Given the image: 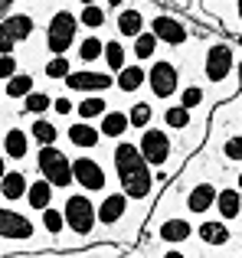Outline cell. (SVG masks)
Masks as SVG:
<instances>
[{
  "mask_svg": "<svg viewBox=\"0 0 242 258\" xmlns=\"http://www.w3.org/2000/svg\"><path fill=\"white\" fill-rule=\"evenodd\" d=\"M164 124L173 127V131H180V127H190V108L184 105H170L164 111Z\"/></svg>",
  "mask_w": 242,
  "mask_h": 258,
  "instance_id": "83f0119b",
  "label": "cell"
},
{
  "mask_svg": "<svg viewBox=\"0 0 242 258\" xmlns=\"http://www.w3.org/2000/svg\"><path fill=\"white\" fill-rule=\"evenodd\" d=\"M239 189H242V173H239Z\"/></svg>",
  "mask_w": 242,
  "mask_h": 258,
  "instance_id": "bcb514c9",
  "label": "cell"
},
{
  "mask_svg": "<svg viewBox=\"0 0 242 258\" xmlns=\"http://www.w3.org/2000/svg\"><path fill=\"white\" fill-rule=\"evenodd\" d=\"M151 33L157 36V43H170V46H184L187 43V26L173 17H154Z\"/></svg>",
  "mask_w": 242,
  "mask_h": 258,
  "instance_id": "30bf717a",
  "label": "cell"
},
{
  "mask_svg": "<svg viewBox=\"0 0 242 258\" xmlns=\"http://www.w3.org/2000/svg\"><path fill=\"white\" fill-rule=\"evenodd\" d=\"M36 235L33 222L17 209H0V239H17V242H30Z\"/></svg>",
  "mask_w": 242,
  "mask_h": 258,
  "instance_id": "9c48e42d",
  "label": "cell"
},
{
  "mask_svg": "<svg viewBox=\"0 0 242 258\" xmlns=\"http://www.w3.org/2000/svg\"><path fill=\"white\" fill-rule=\"evenodd\" d=\"M216 213L223 216V222L236 219V216L242 213V196H239L236 186H226V189H219V193H216Z\"/></svg>",
  "mask_w": 242,
  "mask_h": 258,
  "instance_id": "5bb4252c",
  "label": "cell"
},
{
  "mask_svg": "<svg viewBox=\"0 0 242 258\" xmlns=\"http://www.w3.org/2000/svg\"><path fill=\"white\" fill-rule=\"evenodd\" d=\"M79 23L89 26V30H98V26H105V10L102 7H82V13H79Z\"/></svg>",
  "mask_w": 242,
  "mask_h": 258,
  "instance_id": "e575fe53",
  "label": "cell"
},
{
  "mask_svg": "<svg viewBox=\"0 0 242 258\" xmlns=\"http://www.w3.org/2000/svg\"><path fill=\"white\" fill-rule=\"evenodd\" d=\"M125 46L121 43H105V62H108V69L111 72H121L125 69Z\"/></svg>",
  "mask_w": 242,
  "mask_h": 258,
  "instance_id": "d6a6232c",
  "label": "cell"
},
{
  "mask_svg": "<svg viewBox=\"0 0 242 258\" xmlns=\"http://www.w3.org/2000/svg\"><path fill=\"white\" fill-rule=\"evenodd\" d=\"M72 180H76L85 193H98V189H105L108 176H105V167L98 164V160L76 157V160H72Z\"/></svg>",
  "mask_w": 242,
  "mask_h": 258,
  "instance_id": "52a82bcc",
  "label": "cell"
},
{
  "mask_svg": "<svg viewBox=\"0 0 242 258\" xmlns=\"http://www.w3.org/2000/svg\"><path fill=\"white\" fill-rule=\"evenodd\" d=\"M147 82H151V92L157 95V98H170L173 92L180 88V72L173 62H154L151 72H147Z\"/></svg>",
  "mask_w": 242,
  "mask_h": 258,
  "instance_id": "ba28073f",
  "label": "cell"
},
{
  "mask_svg": "<svg viewBox=\"0 0 242 258\" xmlns=\"http://www.w3.org/2000/svg\"><path fill=\"white\" fill-rule=\"evenodd\" d=\"M154 52H157V36H154V33H141V36L134 39V56L138 59H151Z\"/></svg>",
  "mask_w": 242,
  "mask_h": 258,
  "instance_id": "836d02e7",
  "label": "cell"
},
{
  "mask_svg": "<svg viewBox=\"0 0 242 258\" xmlns=\"http://www.w3.org/2000/svg\"><path fill=\"white\" fill-rule=\"evenodd\" d=\"M190 235H193V226L187 219H167L164 226H160V239L170 242V245L173 242H187Z\"/></svg>",
  "mask_w": 242,
  "mask_h": 258,
  "instance_id": "ffe728a7",
  "label": "cell"
},
{
  "mask_svg": "<svg viewBox=\"0 0 242 258\" xmlns=\"http://www.w3.org/2000/svg\"><path fill=\"white\" fill-rule=\"evenodd\" d=\"M239 258H242V255H239Z\"/></svg>",
  "mask_w": 242,
  "mask_h": 258,
  "instance_id": "c3c4849f",
  "label": "cell"
},
{
  "mask_svg": "<svg viewBox=\"0 0 242 258\" xmlns=\"http://www.w3.org/2000/svg\"><path fill=\"white\" fill-rule=\"evenodd\" d=\"M26 189H30V183H26V176L20 170L4 173V180H0V193H4V200H23Z\"/></svg>",
  "mask_w": 242,
  "mask_h": 258,
  "instance_id": "9a60e30c",
  "label": "cell"
},
{
  "mask_svg": "<svg viewBox=\"0 0 242 258\" xmlns=\"http://www.w3.org/2000/svg\"><path fill=\"white\" fill-rule=\"evenodd\" d=\"M10 98H26V95L33 92V76H26V72H17L13 79H7V88H4Z\"/></svg>",
  "mask_w": 242,
  "mask_h": 258,
  "instance_id": "4316f807",
  "label": "cell"
},
{
  "mask_svg": "<svg viewBox=\"0 0 242 258\" xmlns=\"http://www.w3.org/2000/svg\"><path fill=\"white\" fill-rule=\"evenodd\" d=\"M4 23L10 26V33L17 36V43L30 39V36H33V30H36V26H33V17H26V13H13V17H7Z\"/></svg>",
  "mask_w": 242,
  "mask_h": 258,
  "instance_id": "d4e9b609",
  "label": "cell"
},
{
  "mask_svg": "<svg viewBox=\"0 0 242 258\" xmlns=\"http://www.w3.org/2000/svg\"><path fill=\"white\" fill-rule=\"evenodd\" d=\"M66 85L72 92H105V88L115 85V79L105 76V72H69Z\"/></svg>",
  "mask_w": 242,
  "mask_h": 258,
  "instance_id": "8fae6325",
  "label": "cell"
},
{
  "mask_svg": "<svg viewBox=\"0 0 242 258\" xmlns=\"http://www.w3.org/2000/svg\"><path fill=\"white\" fill-rule=\"evenodd\" d=\"M164 258H184V255H180V252H167Z\"/></svg>",
  "mask_w": 242,
  "mask_h": 258,
  "instance_id": "7bdbcfd3",
  "label": "cell"
},
{
  "mask_svg": "<svg viewBox=\"0 0 242 258\" xmlns=\"http://www.w3.org/2000/svg\"><path fill=\"white\" fill-rule=\"evenodd\" d=\"M43 226L49 235H59L66 229V216L59 213V209H43Z\"/></svg>",
  "mask_w": 242,
  "mask_h": 258,
  "instance_id": "d590c367",
  "label": "cell"
},
{
  "mask_svg": "<svg viewBox=\"0 0 242 258\" xmlns=\"http://www.w3.org/2000/svg\"><path fill=\"white\" fill-rule=\"evenodd\" d=\"M144 82H147V72L141 69V66H125V69H121V76L115 79V85L121 88V92H138Z\"/></svg>",
  "mask_w": 242,
  "mask_h": 258,
  "instance_id": "cb8c5ba5",
  "label": "cell"
},
{
  "mask_svg": "<svg viewBox=\"0 0 242 258\" xmlns=\"http://www.w3.org/2000/svg\"><path fill=\"white\" fill-rule=\"evenodd\" d=\"M229 235L232 232L226 222H200V242H206V245H226Z\"/></svg>",
  "mask_w": 242,
  "mask_h": 258,
  "instance_id": "ac0fdd59",
  "label": "cell"
},
{
  "mask_svg": "<svg viewBox=\"0 0 242 258\" xmlns=\"http://www.w3.org/2000/svg\"><path fill=\"white\" fill-rule=\"evenodd\" d=\"M76 33H79V20L72 17L69 10H59L56 17L49 20V26H46V49H49L52 56H66L69 46L76 43Z\"/></svg>",
  "mask_w": 242,
  "mask_h": 258,
  "instance_id": "3957f363",
  "label": "cell"
},
{
  "mask_svg": "<svg viewBox=\"0 0 242 258\" xmlns=\"http://www.w3.org/2000/svg\"><path fill=\"white\" fill-rule=\"evenodd\" d=\"M26 200H30V206L39 209V213H43V209H49V203H52V183L39 176L36 183H30V189H26Z\"/></svg>",
  "mask_w": 242,
  "mask_h": 258,
  "instance_id": "2e32d148",
  "label": "cell"
},
{
  "mask_svg": "<svg viewBox=\"0 0 242 258\" xmlns=\"http://www.w3.org/2000/svg\"><path fill=\"white\" fill-rule=\"evenodd\" d=\"M46 79H59V82H66L69 79V72H72V66H69V59L66 56H52L49 62H46Z\"/></svg>",
  "mask_w": 242,
  "mask_h": 258,
  "instance_id": "4dcf8cb0",
  "label": "cell"
},
{
  "mask_svg": "<svg viewBox=\"0 0 242 258\" xmlns=\"http://www.w3.org/2000/svg\"><path fill=\"white\" fill-rule=\"evenodd\" d=\"M138 151L147 164H167V157H170V134L160 131V127H144Z\"/></svg>",
  "mask_w": 242,
  "mask_h": 258,
  "instance_id": "8992f818",
  "label": "cell"
},
{
  "mask_svg": "<svg viewBox=\"0 0 242 258\" xmlns=\"http://www.w3.org/2000/svg\"><path fill=\"white\" fill-rule=\"evenodd\" d=\"M30 131H33V138L39 141V147H56V138H59V127H56V124H49V121L36 118Z\"/></svg>",
  "mask_w": 242,
  "mask_h": 258,
  "instance_id": "484cf974",
  "label": "cell"
},
{
  "mask_svg": "<svg viewBox=\"0 0 242 258\" xmlns=\"http://www.w3.org/2000/svg\"><path fill=\"white\" fill-rule=\"evenodd\" d=\"M79 4H82V7H92V4H95V0H79Z\"/></svg>",
  "mask_w": 242,
  "mask_h": 258,
  "instance_id": "ee69618b",
  "label": "cell"
},
{
  "mask_svg": "<svg viewBox=\"0 0 242 258\" xmlns=\"http://www.w3.org/2000/svg\"><path fill=\"white\" fill-rule=\"evenodd\" d=\"M69 141H72L76 147H98L102 131H95L89 121H82V124H72V127H69Z\"/></svg>",
  "mask_w": 242,
  "mask_h": 258,
  "instance_id": "d6986e66",
  "label": "cell"
},
{
  "mask_svg": "<svg viewBox=\"0 0 242 258\" xmlns=\"http://www.w3.org/2000/svg\"><path fill=\"white\" fill-rule=\"evenodd\" d=\"M98 56H105V43L98 36H89V39H82V46H79V59L82 62H95Z\"/></svg>",
  "mask_w": 242,
  "mask_h": 258,
  "instance_id": "f1b7e54d",
  "label": "cell"
},
{
  "mask_svg": "<svg viewBox=\"0 0 242 258\" xmlns=\"http://www.w3.org/2000/svg\"><path fill=\"white\" fill-rule=\"evenodd\" d=\"M4 151H7V157L23 160V157H26V151H30L26 131H20V127H10V131H7V141H4Z\"/></svg>",
  "mask_w": 242,
  "mask_h": 258,
  "instance_id": "7402d4cb",
  "label": "cell"
},
{
  "mask_svg": "<svg viewBox=\"0 0 242 258\" xmlns=\"http://www.w3.org/2000/svg\"><path fill=\"white\" fill-rule=\"evenodd\" d=\"M223 157L226 160H242V134H236V138H229L223 144Z\"/></svg>",
  "mask_w": 242,
  "mask_h": 258,
  "instance_id": "f35d334b",
  "label": "cell"
},
{
  "mask_svg": "<svg viewBox=\"0 0 242 258\" xmlns=\"http://www.w3.org/2000/svg\"><path fill=\"white\" fill-rule=\"evenodd\" d=\"M26 111H30V114H46V111H49V108H52V98H49V95H46V92H30V95H26Z\"/></svg>",
  "mask_w": 242,
  "mask_h": 258,
  "instance_id": "1f68e13d",
  "label": "cell"
},
{
  "mask_svg": "<svg viewBox=\"0 0 242 258\" xmlns=\"http://www.w3.org/2000/svg\"><path fill=\"white\" fill-rule=\"evenodd\" d=\"M213 206H216V186L213 183H197L187 196V209L200 216V213H210Z\"/></svg>",
  "mask_w": 242,
  "mask_h": 258,
  "instance_id": "7c38bea8",
  "label": "cell"
},
{
  "mask_svg": "<svg viewBox=\"0 0 242 258\" xmlns=\"http://www.w3.org/2000/svg\"><path fill=\"white\" fill-rule=\"evenodd\" d=\"M13 49H17V36L7 23H0V56H13Z\"/></svg>",
  "mask_w": 242,
  "mask_h": 258,
  "instance_id": "8d00e7d4",
  "label": "cell"
},
{
  "mask_svg": "<svg viewBox=\"0 0 242 258\" xmlns=\"http://www.w3.org/2000/svg\"><path fill=\"white\" fill-rule=\"evenodd\" d=\"M76 111H79V118H82V121L105 118V114H108V101H105L102 95H89V98H82L76 105Z\"/></svg>",
  "mask_w": 242,
  "mask_h": 258,
  "instance_id": "44dd1931",
  "label": "cell"
},
{
  "mask_svg": "<svg viewBox=\"0 0 242 258\" xmlns=\"http://www.w3.org/2000/svg\"><path fill=\"white\" fill-rule=\"evenodd\" d=\"M111 157H115V170H118V180H121V193H125L128 200H147L154 180H151V167H147V160L141 157L138 144L121 141Z\"/></svg>",
  "mask_w": 242,
  "mask_h": 258,
  "instance_id": "6da1fadb",
  "label": "cell"
},
{
  "mask_svg": "<svg viewBox=\"0 0 242 258\" xmlns=\"http://www.w3.org/2000/svg\"><path fill=\"white\" fill-rule=\"evenodd\" d=\"M236 4H239V20H242V0H236Z\"/></svg>",
  "mask_w": 242,
  "mask_h": 258,
  "instance_id": "f6af8a7d",
  "label": "cell"
},
{
  "mask_svg": "<svg viewBox=\"0 0 242 258\" xmlns=\"http://www.w3.org/2000/svg\"><path fill=\"white\" fill-rule=\"evenodd\" d=\"M125 213H128V196H125V193L105 196V203L95 209V216H98V222H102V226H115V222H118Z\"/></svg>",
  "mask_w": 242,
  "mask_h": 258,
  "instance_id": "4fadbf2b",
  "label": "cell"
},
{
  "mask_svg": "<svg viewBox=\"0 0 242 258\" xmlns=\"http://www.w3.org/2000/svg\"><path fill=\"white\" fill-rule=\"evenodd\" d=\"M200 101H203V88H200V85L184 88V95H180V105H184V108H190V111H193Z\"/></svg>",
  "mask_w": 242,
  "mask_h": 258,
  "instance_id": "74e56055",
  "label": "cell"
},
{
  "mask_svg": "<svg viewBox=\"0 0 242 258\" xmlns=\"http://www.w3.org/2000/svg\"><path fill=\"white\" fill-rule=\"evenodd\" d=\"M52 108H56V114H69V111H76V101L72 98H52Z\"/></svg>",
  "mask_w": 242,
  "mask_h": 258,
  "instance_id": "60d3db41",
  "label": "cell"
},
{
  "mask_svg": "<svg viewBox=\"0 0 242 258\" xmlns=\"http://www.w3.org/2000/svg\"><path fill=\"white\" fill-rule=\"evenodd\" d=\"M36 167L43 173V180L52 183V189H66L72 180V160L66 157L59 147H39V157H36Z\"/></svg>",
  "mask_w": 242,
  "mask_h": 258,
  "instance_id": "7a4b0ae2",
  "label": "cell"
},
{
  "mask_svg": "<svg viewBox=\"0 0 242 258\" xmlns=\"http://www.w3.org/2000/svg\"><path fill=\"white\" fill-rule=\"evenodd\" d=\"M13 76H17V59L0 56V79H13Z\"/></svg>",
  "mask_w": 242,
  "mask_h": 258,
  "instance_id": "ab89813d",
  "label": "cell"
},
{
  "mask_svg": "<svg viewBox=\"0 0 242 258\" xmlns=\"http://www.w3.org/2000/svg\"><path fill=\"white\" fill-rule=\"evenodd\" d=\"M63 216H66V226H69L76 235H89L92 229H95V219H98L95 216V203H92L85 193L69 196L66 206H63Z\"/></svg>",
  "mask_w": 242,
  "mask_h": 258,
  "instance_id": "277c9868",
  "label": "cell"
},
{
  "mask_svg": "<svg viewBox=\"0 0 242 258\" xmlns=\"http://www.w3.org/2000/svg\"><path fill=\"white\" fill-rule=\"evenodd\" d=\"M115 26H118L121 36H134V39H138L141 36V26H144V13L134 10V7H131V10H121L118 20H115Z\"/></svg>",
  "mask_w": 242,
  "mask_h": 258,
  "instance_id": "e0dca14e",
  "label": "cell"
},
{
  "mask_svg": "<svg viewBox=\"0 0 242 258\" xmlns=\"http://www.w3.org/2000/svg\"><path fill=\"white\" fill-rule=\"evenodd\" d=\"M232 66H236V49L232 46H226V43H216V46H210V52H206V79L210 82H226V79L232 76Z\"/></svg>",
  "mask_w": 242,
  "mask_h": 258,
  "instance_id": "5b68a950",
  "label": "cell"
},
{
  "mask_svg": "<svg viewBox=\"0 0 242 258\" xmlns=\"http://www.w3.org/2000/svg\"><path fill=\"white\" fill-rule=\"evenodd\" d=\"M239 216H242V213H239Z\"/></svg>",
  "mask_w": 242,
  "mask_h": 258,
  "instance_id": "7dc6e473",
  "label": "cell"
},
{
  "mask_svg": "<svg viewBox=\"0 0 242 258\" xmlns=\"http://www.w3.org/2000/svg\"><path fill=\"white\" fill-rule=\"evenodd\" d=\"M128 127H131V121H128L125 111H108L102 118V127H98V131H102L105 138H125Z\"/></svg>",
  "mask_w": 242,
  "mask_h": 258,
  "instance_id": "603a6c76",
  "label": "cell"
},
{
  "mask_svg": "<svg viewBox=\"0 0 242 258\" xmlns=\"http://www.w3.org/2000/svg\"><path fill=\"white\" fill-rule=\"evenodd\" d=\"M151 118H154V108L147 105V101H138V105L131 108V114H128V121H131V127H151Z\"/></svg>",
  "mask_w": 242,
  "mask_h": 258,
  "instance_id": "f546056e",
  "label": "cell"
},
{
  "mask_svg": "<svg viewBox=\"0 0 242 258\" xmlns=\"http://www.w3.org/2000/svg\"><path fill=\"white\" fill-rule=\"evenodd\" d=\"M4 173H7V167H4V154H0V180H4Z\"/></svg>",
  "mask_w": 242,
  "mask_h": 258,
  "instance_id": "b9f144b4",
  "label": "cell"
}]
</instances>
